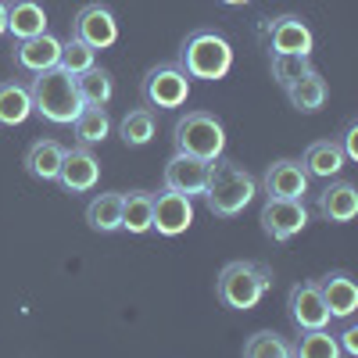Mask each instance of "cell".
Returning <instances> with one entry per match:
<instances>
[{
  "label": "cell",
  "instance_id": "6da1fadb",
  "mask_svg": "<svg viewBox=\"0 0 358 358\" xmlns=\"http://www.w3.org/2000/svg\"><path fill=\"white\" fill-rule=\"evenodd\" d=\"M255 194H258V183L244 165H236L229 158H215L208 165V183L201 197L215 219H236L255 201Z\"/></svg>",
  "mask_w": 358,
  "mask_h": 358
},
{
  "label": "cell",
  "instance_id": "7a4b0ae2",
  "mask_svg": "<svg viewBox=\"0 0 358 358\" xmlns=\"http://www.w3.org/2000/svg\"><path fill=\"white\" fill-rule=\"evenodd\" d=\"M273 268L265 262H251V258H241V262H226L222 273L215 280V297L219 305L229 308V312H251L262 297L273 287Z\"/></svg>",
  "mask_w": 358,
  "mask_h": 358
},
{
  "label": "cell",
  "instance_id": "3957f363",
  "mask_svg": "<svg viewBox=\"0 0 358 358\" xmlns=\"http://www.w3.org/2000/svg\"><path fill=\"white\" fill-rule=\"evenodd\" d=\"M29 94H33V111L50 126H72V118L83 108L79 90H76V76L65 72L62 65L36 72L33 83H29Z\"/></svg>",
  "mask_w": 358,
  "mask_h": 358
},
{
  "label": "cell",
  "instance_id": "277c9868",
  "mask_svg": "<svg viewBox=\"0 0 358 358\" xmlns=\"http://www.w3.org/2000/svg\"><path fill=\"white\" fill-rule=\"evenodd\" d=\"M179 69L190 79L219 83L233 69V43L215 29H197V33H190L179 43Z\"/></svg>",
  "mask_w": 358,
  "mask_h": 358
},
{
  "label": "cell",
  "instance_id": "5b68a950",
  "mask_svg": "<svg viewBox=\"0 0 358 358\" xmlns=\"http://www.w3.org/2000/svg\"><path fill=\"white\" fill-rule=\"evenodd\" d=\"M172 147L179 155H194L204 162H215L226 151V126L212 111H187L172 126Z\"/></svg>",
  "mask_w": 358,
  "mask_h": 358
},
{
  "label": "cell",
  "instance_id": "8992f818",
  "mask_svg": "<svg viewBox=\"0 0 358 358\" xmlns=\"http://www.w3.org/2000/svg\"><path fill=\"white\" fill-rule=\"evenodd\" d=\"M187 97H190V76L179 69V62H162L147 69V76L140 79V101L151 111L183 108Z\"/></svg>",
  "mask_w": 358,
  "mask_h": 358
},
{
  "label": "cell",
  "instance_id": "52a82bcc",
  "mask_svg": "<svg viewBox=\"0 0 358 358\" xmlns=\"http://www.w3.org/2000/svg\"><path fill=\"white\" fill-rule=\"evenodd\" d=\"M262 43L268 54H308L315 47V36L301 15H276L262 22Z\"/></svg>",
  "mask_w": 358,
  "mask_h": 358
},
{
  "label": "cell",
  "instance_id": "ba28073f",
  "mask_svg": "<svg viewBox=\"0 0 358 358\" xmlns=\"http://www.w3.org/2000/svg\"><path fill=\"white\" fill-rule=\"evenodd\" d=\"M258 222H262L265 236H273L276 244H287V241H294V236L308 226V208H305V201H290V197H265Z\"/></svg>",
  "mask_w": 358,
  "mask_h": 358
},
{
  "label": "cell",
  "instance_id": "9c48e42d",
  "mask_svg": "<svg viewBox=\"0 0 358 358\" xmlns=\"http://www.w3.org/2000/svg\"><path fill=\"white\" fill-rule=\"evenodd\" d=\"M72 36L94 50H108L118 43V18L108 4H86L72 18Z\"/></svg>",
  "mask_w": 358,
  "mask_h": 358
},
{
  "label": "cell",
  "instance_id": "30bf717a",
  "mask_svg": "<svg viewBox=\"0 0 358 358\" xmlns=\"http://www.w3.org/2000/svg\"><path fill=\"white\" fill-rule=\"evenodd\" d=\"M194 226V197H183L176 190L151 194V229L158 236H179Z\"/></svg>",
  "mask_w": 358,
  "mask_h": 358
},
{
  "label": "cell",
  "instance_id": "8fae6325",
  "mask_svg": "<svg viewBox=\"0 0 358 358\" xmlns=\"http://www.w3.org/2000/svg\"><path fill=\"white\" fill-rule=\"evenodd\" d=\"M101 179V162L90 147L76 143V147H65V158H62V169H57V179L54 183L62 187L65 194H86L94 190Z\"/></svg>",
  "mask_w": 358,
  "mask_h": 358
},
{
  "label": "cell",
  "instance_id": "7c38bea8",
  "mask_svg": "<svg viewBox=\"0 0 358 358\" xmlns=\"http://www.w3.org/2000/svg\"><path fill=\"white\" fill-rule=\"evenodd\" d=\"M287 315L297 330H319V326H330V312H326V301L319 294L315 280H301L294 283L287 294Z\"/></svg>",
  "mask_w": 358,
  "mask_h": 358
},
{
  "label": "cell",
  "instance_id": "4fadbf2b",
  "mask_svg": "<svg viewBox=\"0 0 358 358\" xmlns=\"http://www.w3.org/2000/svg\"><path fill=\"white\" fill-rule=\"evenodd\" d=\"M308 172L301 162L294 158H280L265 169L262 176V194L265 197H290V201H305L308 197Z\"/></svg>",
  "mask_w": 358,
  "mask_h": 358
},
{
  "label": "cell",
  "instance_id": "5bb4252c",
  "mask_svg": "<svg viewBox=\"0 0 358 358\" xmlns=\"http://www.w3.org/2000/svg\"><path fill=\"white\" fill-rule=\"evenodd\" d=\"M208 165H212V162L176 151V155L165 162L162 183H165V190H176V194H183V197H201V190H204V183H208Z\"/></svg>",
  "mask_w": 358,
  "mask_h": 358
},
{
  "label": "cell",
  "instance_id": "9a60e30c",
  "mask_svg": "<svg viewBox=\"0 0 358 358\" xmlns=\"http://www.w3.org/2000/svg\"><path fill=\"white\" fill-rule=\"evenodd\" d=\"M319 283V294L326 301V312H330V319H355L358 315V283L351 273H344V268H334V273H326Z\"/></svg>",
  "mask_w": 358,
  "mask_h": 358
},
{
  "label": "cell",
  "instance_id": "2e32d148",
  "mask_svg": "<svg viewBox=\"0 0 358 358\" xmlns=\"http://www.w3.org/2000/svg\"><path fill=\"white\" fill-rule=\"evenodd\" d=\"M15 69L25 72V76H36V72H47L57 65L62 57V40L50 36V33H36L29 40H15Z\"/></svg>",
  "mask_w": 358,
  "mask_h": 358
},
{
  "label": "cell",
  "instance_id": "e0dca14e",
  "mask_svg": "<svg viewBox=\"0 0 358 358\" xmlns=\"http://www.w3.org/2000/svg\"><path fill=\"white\" fill-rule=\"evenodd\" d=\"M315 208H319V215L326 222H337V226L355 222V215H358V187L348 183V179H337V183H330L315 197Z\"/></svg>",
  "mask_w": 358,
  "mask_h": 358
},
{
  "label": "cell",
  "instance_id": "ac0fdd59",
  "mask_svg": "<svg viewBox=\"0 0 358 358\" xmlns=\"http://www.w3.org/2000/svg\"><path fill=\"white\" fill-rule=\"evenodd\" d=\"M36 33H47V11L40 0H8V36L29 40Z\"/></svg>",
  "mask_w": 358,
  "mask_h": 358
},
{
  "label": "cell",
  "instance_id": "d6986e66",
  "mask_svg": "<svg viewBox=\"0 0 358 358\" xmlns=\"http://www.w3.org/2000/svg\"><path fill=\"white\" fill-rule=\"evenodd\" d=\"M62 158H65V147L57 140H36V143H29L22 165L33 179H40V183H54L57 169H62Z\"/></svg>",
  "mask_w": 358,
  "mask_h": 358
},
{
  "label": "cell",
  "instance_id": "ffe728a7",
  "mask_svg": "<svg viewBox=\"0 0 358 358\" xmlns=\"http://www.w3.org/2000/svg\"><path fill=\"white\" fill-rule=\"evenodd\" d=\"M301 165H305L308 179H334V176L344 172L348 162L341 155V143L337 140H315V143H308Z\"/></svg>",
  "mask_w": 358,
  "mask_h": 358
},
{
  "label": "cell",
  "instance_id": "44dd1931",
  "mask_svg": "<svg viewBox=\"0 0 358 358\" xmlns=\"http://www.w3.org/2000/svg\"><path fill=\"white\" fill-rule=\"evenodd\" d=\"M326 94H330V86H326V79H322L315 69L305 72L301 79H294V83L287 86V101H290V108H294V111H301V115H315V111H322Z\"/></svg>",
  "mask_w": 358,
  "mask_h": 358
},
{
  "label": "cell",
  "instance_id": "7402d4cb",
  "mask_svg": "<svg viewBox=\"0 0 358 358\" xmlns=\"http://www.w3.org/2000/svg\"><path fill=\"white\" fill-rule=\"evenodd\" d=\"M29 115H33V94H29V86L25 83H0V126H25L29 122Z\"/></svg>",
  "mask_w": 358,
  "mask_h": 358
},
{
  "label": "cell",
  "instance_id": "603a6c76",
  "mask_svg": "<svg viewBox=\"0 0 358 358\" xmlns=\"http://www.w3.org/2000/svg\"><path fill=\"white\" fill-rule=\"evenodd\" d=\"M72 133L83 147H97L111 136V115L108 108H97V104H83L79 115L72 118Z\"/></svg>",
  "mask_w": 358,
  "mask_h": 358
},
{
  "label": "cell",
  "instance_id": "cb8c5ba5",
  "mask_svg": "<svg viewBox=\"0 0 358 358\" xmlns=\"http://www.w3.org/2000/svg\"><path fill=\"white\" fill-rule=\"evenodd\" d=\"M86 226L97 233L122 229V194H94L86 204Z\"/></svg>",
  "mask_w": 358,
  "mask_h": 358
},
{
  "label": "cell",
  "instance_id": "d4e9b609",
  "mask_svg": "<svg viewBox=\"0 0 358 358\" xmlns=\"http://www.w3.org/2000/svg\"><path fill=\"white\" fill-rule=\"evenodd\" d=\"M76 90H79V101L83 104H97V108H108L111 97H115V79L108 69H86L76 76Z\"/></svg>",
  "mask_w": 358,
  "mask_h": 358
},
{
  "label": "cell",
  "instance_id": "484cf974",
  "mask_svg": "<svg viewBox=\"0 0 358 358\" xmlns=\"http://www.w3.org/2000/svg\"><path fill=\"white\" fill-rule=\"evenodd\" d=\"M158 133V122H155V111L151 108H133L122 115V122H118V136H122L126 147H147Z\"/></svg>",
  "mask_w": 358,
  "mask_h": 358
},
{
  "label": "cell",
  "instance_id": "4316f807",
  "mask_svg": "<svg viewBox=\"0 0 358 358\" xmlns=\"http://www.w3.org/2000/svg\"><path fill=\"white\" fill-rule=\"evenodd\" d=\"M294 358H341L337 337L319 326V330H297V341L290 344Z\"/></svg>",
  "mask_w": 358,
  "mask_h": 358
},
{
  "label": "cell",
  "instance_id": "83f0119b",
  "mask_svg": "<svg viewBox=\"0 0 358 358\" xmlns=\"http://www.w3.org/2000/svg\"><path fill=\"white\" fill-rule=\"evenodd\" d=\"M122 229L133 236L151 233V194L147 190L122 194Z\"/></svg>",
  "mask_w": 358,
  "mask_h": 358
},
{
  "label": "cell",
  "instance_id": "f1b7e54d",
  "mask_svg": "<svg viewBox=\"0 0 358 358\" xmlns=\"http://www.w3.org/2000/svg\"><path fill=\"white\" fill-rule=\"evenodd\" d=\"M244 355L248 358H294L290 341L280 337L276 330H258L244 341Z\"/></svg>",
  "mask_w": 358,
  "mask_h": 358
},
{
  "label": "cell",
  "instance_id": "f546056e",
  "mask_svg": "<svg viewBox=\"0 0 358 358\" xmlns=\"http://www.w3.org/2000/svg\"><path fill=\"white\" fill-rule=\"evenodd\" d=\"M305 72H312L308 54H268V76H273V83H280L283 90L294 79H301Z\"/></svg>",
  "mask_w": 358,
  "mask_h": 358
},
{
  "label": "cell",
  "instance_id": "4dcf8cb0",
  "mask_svg": "<svg viewBox=\"0 0 358 358\" xmlns=\"http://www.w3.org/2000/svg\"><path fill=\"white\" fill-rule=\"evenodd\" d=\"M57 65H62L65 72H72V76H79V72H86V69L97 65V50L86 47V43L76 40V36H69V40H62V57H57Z\"/></svg>",
  "mask_w": 358,
  "mask_h": 358
},
{
  "label": "cell",
  "instance_id": "1f68e13d",
  "mask_svg": "<svg viewBox=\"0 0 358 358\" xmlns=\"http://www.w3.org/2000/svg\"><path fill=\"white\" fill-rule=\"evenodd\" d=\"M341 155H344V162L351 165V162H358V122L351 118V122L344 126V133H341Z\"/></svg>",
  "mask_w": 358,
  "mask_h": 358
},
{
  "label": "cell",
  "instance_id": "d6a6232c",
  "mask_svg": "<svg viewBox=\"0 0 358 358\" xmlns=\"http://www.w3.org/2000/svg\"><path fill=\"white\" fill-rule=\"evenodd\" d=\"M348 326L337 334V348H341V355H348V358H355L358 355V322L355 319H344Z\"/></svg>",
  "mask_w": 358,
  "mask_h": 358
},
{
  "label": "cell",
  "instance_id": "836d02e7",
  "mask_svg": "<svg viewBox=\"0 0 358 358\" xmlns=\"http://www.w3.org/2000/svg\"><path fill=\"white\" fill-rule=\"evenodd\" d=\"M0 36H8V0H0Z\"/></svg>",
  "mask_w": 358,
  "mask_h": 358
},
{
  "label": "cell",
  "instance_id": "e575fe53",
  "mask_svg": "<svg viewBox=\"0 0 358 358\" xmlns=\"http://www.w3.org/2000/svg\"><path fill=\"white\" fill-rule=\"evenodd\" d=\"M219 4H226V8H244V4H251V0H219Z\"/></svg>",
  "mask_w": 358,
  "mask_h": 358
}]
</instances>
